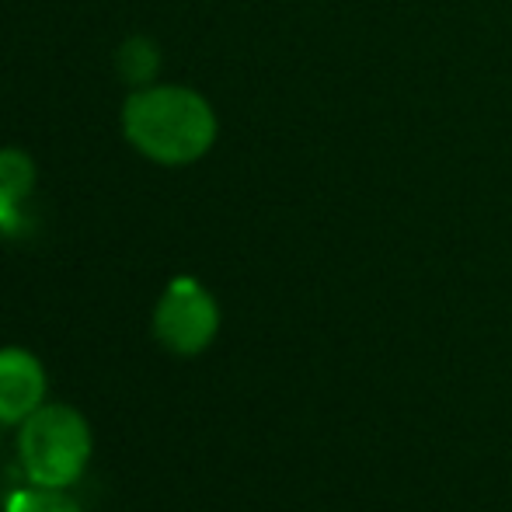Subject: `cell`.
<instances>
[{
    "label": "cell",
    "mask_w": 512,
    "mask_h": 512,
    "mask_svg": "<svg viewBox=\"0 0 512 512\" xmlns=\"http://www.w3.org/2000/svg\"><path fill=\"white\" fill-rule=\"evenodd\" d=\"M115 67H119V77L126 84L147 88V84L154 81L157 67H161V56H157V49L150 46L147 39H126L119 56H115Z\"/></svg>",
    "instance_id": "8992f818"
},
{
    "label": "cell",
    "mask_w": 512,
    "mask_h": 512,
    "mask_svg": "<svg viewBox=\"0 0 512 512\" xmlns=\"http://www.w3.org/2000/svg\"><path fill=\"white\" fill-rule=\"evenodd\" d=\"M220 331V307L203 283L189 276L171 279L154 310V335L175 356H199Z\"/></svg>",
    "instance_id": "3957f363"
},
{
    "label": "cell",
    "mask_w": 512,
    "mask_h": 512,
    "mask_svg": "<svg viewBox=\"0 0 512 512\" xmlns=\"http://www.w3.org/2000/svg\"><path fill=\"white\" fill-rule=\"evenodd\" d=\"M122 133L150 161L192 164L213 147L216 115L206 98L189 88H140L122 105Z\"/></svg>",
    "instance_id": "6da1fadb"
},
{
    "label": "cell",
    "mask_w": 512,
    "mask_h": 512,
    "mask_svg": "<svg viewBox=\"0 0 512 512\" xmlns=\"http://www.w3.org/2000/svg\"><path fill=\"white\" fill-rule=\"evenodd\" d=\"M35 185V164L21 150H0V230H14Z\"/></svg>",
    "instance_id": "5b68a950"
},
{
    "label": "cell",
    "mask_w": 512,
    "mask_h": 512,
    "mask_svg": "<svg viewBox=\"0 0 512 512\" xmlns=\"http://www.w3.org/2000/svg\"><path fill=\"white\" fill-rule=\"evenodd\" d=\"M46 405V370L28 349H0V422L18 425Z\"/></svg>",
    "instance_id": "277c9868"
},
{
    "label": "cell",
    "mask_w": 512,
    "mask_h": 512,
    "mask_svg": "<svg viewBox=\"0 0 512 512\" xmlns=\"http://www.w3.org/2000/svg\"><path fill=\"white\" fill-rule=\"evenodd\" d=\"M7 512H81L74 499H70L63 488H46V485H32L25 492H14L7 502Z\"/></svg>",
    "instance_id": "52a82bcc"
},
{
    "label": "cell",
    "mask_w": 512,
    "mask_h": 512,
    "mask_svg": "<svg viewBox=\"0 0 512 512\" xmlns=\"http://www.w3.org/2000/svg\"><path fill=\"white\" fill-rule=\"evenodd\" d=\"M18 453L32 485L70 488L91 457V425L70 405H42L21 422Z\"/></svg>",
    "instance_id": "7a4b0ae2"
}]
</instances>
